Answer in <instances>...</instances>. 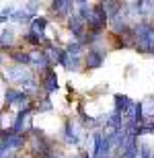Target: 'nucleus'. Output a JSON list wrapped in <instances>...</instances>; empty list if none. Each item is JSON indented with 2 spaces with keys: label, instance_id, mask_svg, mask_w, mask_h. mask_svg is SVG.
Returning a JSON list of instances; mask_svg holds the SVG:
<instances>
[{
  "label": "nucleus",
  "instance_id": "obj_5",
  "mask_svg": "<svg viewBox=\"0 0 154 158\" xmlns=\"http://www.w3.org/2000/svg\"><path fill=\"white\" fill-rule=\"evenodd\" d=\"M74 8H76L74 0H52V4H49V10L56 17H70Z\"/></svg>",
  "mask_w": 154,
  "mask_h": 158
},
{
  "label": "nucleus",
  "instance_id": "obj_18",
  "mask_svg": "<svg viewBox=\"0 0 154 158\" xmlns=\"http://www.w3.org/2000/svg\"><path fill=\"white\" fill-rule=\"evenodd\" d=\"M0 64H2V56H0Z\"/></svg>",
  "mask_w": 154,
  "mask_h": 158
},
{
  "label": "nucleus",
  "instance_id": "obj_7",
  "mask_svg": "<svg viewBox=\"0 0 154 158\" xmlns=\"http://www.w3.org/2000/svg\"><path fill=\"white\" fill-rule=\"evenodd\" d=\"M68 29H70L72 35L82 37L84 33H86V21H84L80 15H74V12H72L70 17H68Z\"/></svg>",
  "mask_w": 154,
  "mask_h": 158
},
{
  "label": "nucleus",
  "instance_id": "obj_4",
  "mask_svg": "<svg viewBox=\"0 0 154 158\" xmlns=\"http://www.w3.org/2000/svg\"><path fill=\"white\" fill-rule=\"evenodd\" d=\"M41 88L45 90V94L58 93V76H56V70L53 66H45L43 68V76H41Z\"/></svg>",
  "mask_w": 154,
  "mask_h": 158
},
{
  "label": "nucleus",
  "instance_id": "obj_12",
  "mask_svg": "<svg viewBox=\"0 0 154 158\" xmlns=\"http://www.w3.org/2000/svg\"><path fill=\"white\" fill-rule=\"evenodd\" d=\"M45 27H48V19L45 17H33V21H31V31H33V33L43 35Z\"/></svg>",
  "mask_w": 154,
  "mask_h": 158
},
{
  "label": "nucleus",
  "instance_id": "obj_13",
  "mask_svg": "<svg viewBox=\"0 0 154 158\" xmlns=\"http://www.w3.org/2000/svg\"><path fill=\"white\" fill-rule=\"evenodd\" d=\"M10 58L15 60L19 66H27V64H31V53H25V52H10Z\"/></svg>",
  "mask_w": 154,
  "mask_h": 158
},
{
  "label": "nucleus",
  "instance_id": "obj_1",
  "mask_svg": "<svg viewBox=\"0 0 154 158\" xmlns=\"http://www.w3.org/2000/svg\"><path fill=\"white\" fill-rule=\"evenodd\" d=\"M31 156L33 158H52L53 150L49 140H45L41 135V131L33 129V140H31Z\"/></svg>",
  "mask_w": 154,
  "mask_h": 158
},
{
  "label": "nucleus",
  "instance_id": "obj_2",
  "mask_svg": "<svg viewBox=\"0 0 154 158\" xmlns=\"http://www.w3.org/2000/svg\"><path fill=\"white\" fill-rule=\"evenodd\" d=\"M107 21H109V17H107V12H105L103 2H99V4H95V6H90V15H89V19H86L89 29H93V31H103L107 27Z\"/></svg>",
  "mask_w": 154,
  "mask_h": 158
},
{
  "label": "nucleus",
  "instance_id": "obj_10",
  "mask_svg": "<svg viewBox=\"0 0 154 158\" xmlns=\"http://www.w3.org/2000/svg\"><path fill=\"white\" fill-rule=\"evenodd\" d=\"M142 111H144V119L146 121H154V97L148 94L142 101Z\"/></svg>",
  "mask_w": 154,
  "mask_h": 158
},
{
  "label": "nucleus",
  "instance_id": "obj_6",
  "mask_svg": "<svg viewBox=\"0 0 154 158\" xmlns=\"http://www.w3.org/2000/svg\"><path fill=\"white\" fill-rule=\"evenodd\" d=\"M105 56H107V52L103 49V47L90 45V47H89V53H86V58H84V64L89 66L90 70H93V68H99V66L103 64Z\"/></svg>",
  "mask_w": 154,
  "mask_h": 158
},
{
  "label": "nucleus",
  "instance_id": "obj_9",
  "mask_svg": "<svg viewBox=\"0 0 154 158\" xmlns=\"http://www.w3.org/2000/svg\"><path fill=\"white\" fill-rule=\"evenodd\" d=\"M64 68L68 72H78L80 70V56H78V53H66Z\"/></svg>",
  "mask_w": 154,
  "mask_h": 158
},
{
  "label": "nucleus",
  "instance_id": "obj_17",
  "mask_svg": "<svg viewBox=\"0 0 154 158\" xmlns=\"http://www.w3.org/2000/svg\"><path fill=\"white\" fill-rule=\"evenodd\" d=\"M0 39H2V41H6V45H10V41H12V31H10V29H8V31H4Z\"/></svg>",
  "mask_w": 154,
  "mask_h": 158
},
{
  "label": "nucleus",
  "instance_id": "obj_14",
  "mask_svg": "<svg viewBox=\"0 0 154 158\" xmlns=\"http://www.w3.org/2000/svg\"><path fill=\"white\" fill-rule=\"evenodd\" d=\"M140 4V12L146 15V17H152L154 15V0H138Z\"/></svg>",
  "mask_w": 154,
  "mask_h": 158
},
{
  "label": "nucleus",
  "instance_id": "obj_19",
  "mask_svg": "<svg viewBox=\"0 0 154 158\" xmlns=\"http://www.w3.org/2000/svg\"><path fill=\"white\" fill-rule=\"evenodd\" d=\"M0 41H2V39H0Z\"/></svg>",
  "mask_w": 154,
  "mask_h": 158
},
{
  "label": "nucleus",
  "instance_id": "obj_11",
  "mask_svg": "<svg viewBox=\"0 0 154 158\" xmlns=\"http://www.w3.org/2000/svg\"><path fill=\"white\" fill-rule=\"evenodd\" d=\"M31 64H35V66H39V68H45V66H49L52 62H49V56H48V52H33L31 53Z\"/></svg>",
  "mask_w": 154,
  "mask_h": 158
},
{
  "label": "nucleus",
  "instance_id": "obj_3",
  "mask_svg": "<svg viewBox=\"0 0 154 158\" xmlns=\"http://www.w3.org/2000/svg\"><path fill=\"white\" fill-rule=\"evenodd\" d=\"M6 76L10 78L12 82H17V84H21V86H27V84H31V82L35 80V76L31 74V72L23 70V66H12V68H6Z\"/></svg>",
  "mask_w": 154,
  "mask_h": 158
},
{
  "label": "nucleus",
  "instance_id": "obj_15",
  "mask_svg": "<svg viewBox=\"0 0 154 158\" xmlns=\"http://www.w3.org/2000/svg\"><path fill=\"white\" fill-rule=\"evenodd\" d=\"M82 47H84L82 41H72L70 45L66 47V52H68V53H80V52H82Z\"/></svg>",
  "mask_w": 154,
  "mask_h": 158
},
{
  "label": "nucleus",
  "instance_id": "obj_16",
  "mask_svg": "<svg viewBox=\"0 0 154 158\" xmlns=\"http://www.w3.org/2000/svg\"><path fill=\"white\" fill-rule=\"evenodd\" d=\"M33 109H37V111H52V101L49 99H39V103H37Z\"/></svg>",
  "mask_w": 154,
  "mask_h": 158
},
{
  "label": "nucleus",
  "instance_id": "obj_8",
  "mask_svg": "<svg viewBox=\"0 0 154 158\" xmlns=\"http://www.w3.org/2000/svg\"><path fill=\"white\" fill-rule=\"evenodd\" d=\"M64 134H66V142L68 144H80V135H78V125L76 123L68 121L64 127Z\"/></svg>",
  "mask_w": 154,
  "mask_h": 158
}]
</instances>
